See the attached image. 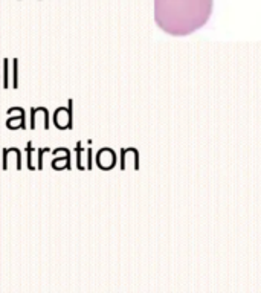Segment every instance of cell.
Returning a JSON list of instances; mask_svg holds the SVG:
<instances>
[{
	"label": "cell",
	"instance_id": "7",
	"mask_svg": "<svg viewBox=\"0 0 261 293\" xmlns=\"http://www.w3.org/2000/svg\"><path fill=\"white\" fill-rule=\"evenodd\" d=\"M52 168L54 170H72V165H71V151L63 154V157H55L52 161Z\"/></svg>",
	"mask_w": 261,
	"mask_h": 293
},
{
	"label": "cell",
	"instance_id": "4",
	"mask_svg": "<svg viewBox=\"0 0 261 293\" xmlns=\"http://www.w3.org/2000/svg\"><path fill=\"white\" fill-rule=\"evenodd\" d=\"M38 124H45V130H49V111L46 107H32L31 108V124L29 128L35 130L38 127Z\"/></svg>",
	"mask_w": 261,
	"mask_h": 293
},
{
	"label": "cell",
	"instance_id": "5",
	"mask_svg": "<svg viewBox=\"0 0 261 293\" xmlns=\"http://www.w3.org/2000/svg\"><path fill=\"white\" fill-rule=\"evenodd\" d=\"M11 118L6 121V127L9 130H20L26 128V119H25V110L21 107H11L6 111Z\"/></svg>",
	"mask_w": 261,
	"mask_h": 293
},
{
	"label": "cell",
	"instance_id": "12",
	"mask_svg": "<svg viewBox=\"0 0 261 293\" xmlns=\"http://www.w3.org/2000/svg\"><path fill=\"white\" fill-rule=\"evenodd\" d=\"M45 153H51V148L49 147H45V148H37V154H38V164H37V168L38 170H43V154Z\"/></svg>",
	"mask_w": 261,
	"mask_h": 293
},
{
	"label": "cell",
	"instance_id": "3",
	"mask_svg": "<svg viewBox=\"0 0 261 293\" xmlns=\"http://www.w3.org/2000/svg\"><path fill=\"white\" fill-rule=\"evenodd\" d=\"M95 162H96V167H98L99 170H102V171L112 170V168L116 165L115 151L110 150V148H101V150H98L96 157H95Z\"/></svg>",
	"mask_w": 261,
	"mask_h": 293
},
{
	"label": "cell",
	"instance_id": "8",
	"mask_svg": "<svg viewBox=\"0 0 261 293\" xmlns=\"http://www.w3.org/2000/svg\"><path fill=\"white\" fill-rule=\"evenodd\" d=\"M75 151H77V168H78V170H86V167H84V164H83V153L86 151V148H83V144H81V142L77 144Z\"/></svg>",
	"mask_w": 261,
	"mask_h": 293
},
{
	"label": "cell",
	"instance_id": "1",
	"mask_svg": "<svg viewBox=\"0 0 261 293\" xmlns=\"http://www.w3.org/2000/svg\"><path fill=\"white\" fill-rule=\"evenodd\" d=\"M214 0H155L158 26L174 37L189 35L206 25Z\"/></svg>",
	"mask_w": 261,
	"mask_h": 293
},
{
	"label": "cell",
	"instance_id": "13",
	"mask_svg": "<svg viewBox=\"0 0 261 293\" xmlns=\"http://www.w3.org/2000/svg\"><path fill=\"white\" fill-rule=\"evenodd\" d=\"M87 164H86V168L87 170H92V167H93V164H92V148H87Z\"/></svg>",
	"mask_w": 261,
	"mask_h": 293
},
{
	"label": "cell",
	"instance_id": "6",
	"mask_svg": "<svg viewBox=\"0 0 261 293\" xmlns=\"http://www.w3.org/2000/svg\"><path fill=\"white\" fill-rule=\"evenodd\" d=\"M12 161L15 162V170H21V153L18 148L12 147V148H3V165L2 168L6 171L11 168Z\"/></svg>",
	"mask_w": 261,
	"mask_h": 293
},
{
	"label": "cell",
	"instance_id": "10",
	"mask_svg": "<svg viewBox=\"0 0 261 293\" xmlns=\"http://www.w3.org/2000/svg\"><path fill=\"white\" fill-rule=\"evenodd\" d=\"M3 89L9 87V60L5 58L3 60Z\"/></svg>",
	"mask_w": 261,
	"mask_h": 293
},
{
	"label": "cell",
	"instance_id": "9",
	"mask_svg": "<svg viewBox=\"0 0 261 293\" xmlns=\"http://www.w3.org/2000/svg\"><path fill=\"white\" fill-rule=\"evenodd\" d=\"M34 151H37V148H34L32 147V142L29 141L28 142V147H26V156H28V170H35L37 167H34V164H32V153Z\"/></svg>",
	"mask_w": 261,
	"mask_h": 293
},
{
	"label": "cell",
	"instance_id": "11",
	"mask_svg": "<svg viewBox=\"0 0 261 293\" xmlns=\"http://www.w3.org/2000/svg\"><path fill=\"white\" fill-rule=\"evenodd\" d=\"M18 60L14 58L12 60V89H17L18 87Z\"/></svg>",
	"mask_w": 261,
	"mask_h": 293
},
{
	"label": "cell",
	"instance_id": "2",
	"mask_svg": "<svg viewBox=\"0 0 261 293\" xmlns=\"http://www.w3.org/2000/svg\"><path fill=\"white\" fill-rule=\"evenodd\" d=\"M74 101L69 99L68 107H58L54 113V125L58 130H71L74 127Z\"/></svg>",
	"mask_w": 261,
	"mask_h": 293
}]
</instances>
